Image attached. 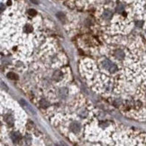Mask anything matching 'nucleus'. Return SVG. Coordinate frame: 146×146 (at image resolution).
<instances>
[{"instance_id": "nucleus-1", "label": "nucleus", "mask_w": 146, "mask_h": 146, "mask_svg": "<svg viewBox=\"0 0 146 146\" xmlns=\"http://www.w3.org/2000/svg\"><path fill=\"white\" fill-rule=\"evenodd\" d=\"M11 138H12V141H13L14 143H18V142L21 140L22 136H21L20 133H17V132H16V133H12V135H11Z\"/></svg>"}, {"instance_id": "nucleus-2", "label": "nucleus", "mask_w": 146, "mask_h": 146, "mask_svg": "<svg viewBox=\"0 0 146 146\" xmlns=\"http://www.w3.org/2000/svg\"><path fill=\"white\" fill-rule=\"evenodd\" d=\"M70 130H71L73 133H78L79 130H80V125H79L77 122L71 123L70 124Z\"/></svg>"}, {"instance_id": "nucleus-3", "label": "nucleus", "mask_w": 146, "mask_h": 146, "mask_svg": "<svg viewBox=\"0 0 146 146\" xmlns=\"http://www.w3.org/2000/svg\"><path fill=\"white\" fill-rule=\"evenodd\" d=\"M104 17L105 18V19H110L111 17H112V13H111L110 11L108 10H105V12H104Z\"/></svg>"}, {"instance_id": "nucleus-4", "label": "nucleus", "mask_w": 146, "mask_h": 146, "mask_svg": "<svg viewBox=\"0 0 146 146\" xmlns=\"http://www.w3.org/2000/svg\"><path fill=\"white\" fill-rule=\"evenodd\" d=\"M7 77L9 78V79H11V80H17V79H18L17 75L15 74V73H13V72H10V73H8Z\"/></svg>"}, {"instance_id": "nucleus-5", "label": "nucleus", "mask_w": 146, "mask_h": 146, "mask_svg": "<svg viewBox=\"0 0 146 146\" xmlns=\"http://www.w3.org/2000/svg\"><path fill=\"white\" fill-rule=\"evenodd\" d=\"M67 96H68V91H67L66 88H63V89H62V91H61V97H63V98H65Z\"/></svg>"}, {"instance_id": "nucleus-6", "label": "nucleus", "mask_w": 146, "mask_h": 146, "mask_svg": "<svg viewBox=\"0 0 146 146\" xmlns=\"http://www.w3.org/2000/svg\"><path fill=\"white\" fill-rule=\"evenodd\" d=\"M57 17L59 18L60 20H62V21H64V20H65V16H64V14H62V12H60V13L57 14Z\"/></svg>"}, {"instance_id": "nucleus-7", "label": "nucleus", "mask_w": 146, "mask_h": 146, "mask_svg": "<svg viewBox=\"0 0 146 146\" xmlns=\"http://www.w3.org/2000/svg\"><path fill=\"white\" fill-rule=\"evenodd\" d=\"M40 104H41V105L42 106H43V107H45V106H47V105H49L48 101H46V99H44V98H42V99L41 100Z\"/></svg>"}, {"instance_id": "nucleus-8", "label": "nucleus", "mask_w": 146, "mask_h": 146, "mask_svg": "<svg viewBox=\"0 0 146 146\" xmlns=\"http://www.w3.org/2000/svg\"><path fill=\"white\" fill-rule=\"evenodd\" d=\"M124 9H125V7L123 5H118V6L116 7V12H122V11H124Z\"/></svg>"}, {"instance_id": "nucleus-9", "label": "nucleus", "mask_w": 146, "mask_h": 146, "mask_svg": "<svg viewBox=\"0 0 146 146\" xmlns=\"http://www.w3.org/2000/svg\"><path fill=\"white\" fill-rule=\"evenodd\" d=\"M25 31H26V33H32V31H33V28H32V26H30V25H26L25 26Z\"/></svg>"}, {"instance_id": "nucleus-10", "label": "nucleus", "mask_w": 146, "mask_h": 146, "mask_svg": "<svg viewBox=\"0 0 146 146\" xmlns=\"http://www.w3.org/2000/svg\"><path fill=\"white\" fill-rule=\"evenodd\" d=\"M28 14L30 15V16H35L36 15V11L35 10H33V9H30V10L28 11Z\"/></svg>"}, {"instance_id": "nucleus-11", "label": "nucleus", "mask_w": 146, "mask_h": 146, "mask_svg": "<svg viewBox=\"0 0 146 146\" xmlns=\"http://www.w3.org/2000/svg\"><path fill=\"white\" fill-rule=\"evenodd\" d=\"M20 104H22V105H24V106H25V105H27V104H26V102H25V101H24V100H23V99H21V100H20Z\"/></svg>"}, {"instance_id": "nucleus-12", "label": "nucleus", "mask_w": 146, "mask_h": 146, "mask_svg": "<svg viewBox=\"0 0 146 146\" xmlns=\"http://www.w3.org/2000/svg\"><path fill=\"white\" fill-rule=\"evenodd\" d=\"M25 140H26V141H28V142H31V140H32V139H31V136L27 134V135L25 136Z\"/></svg>"}, {"instance_id": "nucleus-13", "label": "nucleus", "mask_w": 146, "mask_h": 146, "mask_svg": "<svg viewBox=\"0 0 146 146\" xmlns=\"http://www.w3.org/2000/svg\"><path fill=\"white\" fill-rule=\"evenodd\" d=\"M31 2L33 3V4H35V5H38V4H39V0H31Z\"/></svg>"}]
</instances>
